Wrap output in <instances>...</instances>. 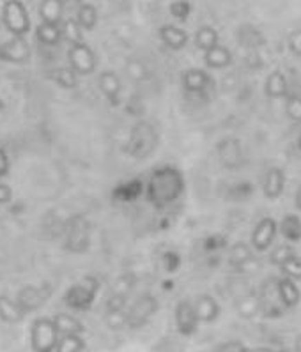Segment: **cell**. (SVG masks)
I'll list each match as a JSON object with an SVG mask.
<instances>
[{"label": "cell", "mask_w": 301, "mask_h": 352, "mask_svg": "<svg viewBox=\"0 0 301 352\" xmlns=\"http://www.w3.org/2000/svg\"><path fill=\"white\" fill-rule=\"evenodd\" d=\"M185 190V181L178 168L161 166L154 170L147 186V199L154 208L163 209L174 200H178Z\"/></svg>", "instance_id": "6da1fadb"}, {"label": "cell", "mask_w": 301, "mask_h": 352, "mask_svg": "<svg viewBox=\"0 0 301 352\" xmlns=\"http://www.w3.org/2000/svg\"><path fill=\"white\" fill-rule=\"evenodd\" d=\"M158 145V133L151 122L141 120L132 129V137L128 142V153L135 160H145L154 153Z\"/></svg>", "instance_id": "7a4b0ae2"}, {"label": "cell", "mask_w": 301, "mask_h": 352, "mask_svg": "<svg viewBox=\"0 0 301 352\" xmlns=\"http://www.w3.org/2000/svg\"><path fill=\"white\" fill-rule=\"evenodd\" d=\"M99 290V280L96 276L82 278L79 283L70 287L64 296V302L73 310H87L94 302L96 294Z\"/></svg>", "instance_id": "3957f363"}, {"label": "cell", "mask_w": 301, "mask_h": 352, "mask_svg": "<svg viewBox=\"0 0 301 352\" xmlns=\"http://www.w3.org/2000/svg\"><path fill=\"white\" fill-rule=\"evenodd\" d=\"M2 21L12 36H27L30 32V18L21 0H6Z\"/></svg>", "instance_id": "277c9868"}, {"label": "cell", "mask_w": 301, "mask_h": 352, "mask_svg": "<svg viewBox=\"0 0 301 352\" xmlns=\"http://www.w3.org/2000/svg\"><path fill=\"white\" fill-rule=\"evenodd\" d=\"M59 331L54 320L41 317L34 320L30 327V347L34 352H55Z\"/></svg>", "instance_id": "5b68a950"}, {"label": "cell", "mask_w": 301, "mask_h": 352, "mask_svg": "<svg viewBox=\"0 0 301 352\" xmlns=\"http://www.w3.org/2000/svg\"><path fill=\"white\" fill-rule=\"evenodd\" d=\"M158 308H160V302H158V299L154 298V296L151 294L141 296V298L133 302L128 314H126L128 327H132V329H138V327H142L144 324H147V320L156 314Z\"/></svg>", "instance_id": "8992f818"}, {"label": "cell", "mask_w": 301, "mask_h": 352, "mask_svg": "<svg viewBox=\"0 0 301 352\" xmlns=\"http://www.w3.org/2000/svg\"><path fill=\"white\" fill-rule=\"evenodd\" d=\"M68 58H70V67L76 75H91V73H94L96 55L91 46L85 45V43L71 45L70 52H68Z\"/></svg>", "instance_id": "52a82bcc"}, {"label": "cell", "mask_w": 301, "mask_h": 352, "mask_svg": "<svg viewBox=\"0 0 301 352\" xmlns=\"http://www.w3.org/2000/svg\"><path fill=\"white\" fill-rule=\"evenodd\" d=\"M66 246L74 253H83L89 248V223L83 216H74L68 225Z\"/></svg>", "instance_id": "ba28073f"}, {"label": "cell", "mask_w": 301, "mask_h": 352, "mask_svg": "<svg viewBox=\"0 0 301 352\" xmlns=\"http://www.w3.org/2000/svg\"><path fill=\"white\" fill-rule=\"evenodd\" d=\"M30 58L29 43L23 36H12L9 41L0 45V60L11 64H23Z\"/></svg>", "instance_id": "9c48e42d"}, {"label": "cell", "mask_w": 301, "mask_h": 352, "mask_svg": "<svg viewBox=\"0 0 301 352\" xmlns=\"http://www.w3.org/2000/svg\"><path fill=\"white\" fill-rule=\"evenodd\" d=\"M278 223L273 218H262L259 223L256 225L252 232V246L259 252H264L273 245V241L277 237Z\"/></svg>", "instance_id": "30bf717a"}, {"label": "cell", "mask_w": 301, "mask_h": 352, "mask_svg": "<svg viewBox=\"0 0 301 352\" xmlns=\"http://www.w3.org/2000/svg\"><path fill=\"white\" fill-rule=\"evenodd\" d=\"M176 326H178V331L185 336H191L195 331H197L198 327V319L197 314H195V308L190 301H183L178 302V307H176Z\"/></svg>", "instance_id": "8fae6325"}, {"label": "cell", "mask_w": 301, "mask_h": 352, "mask_svg": "<svg viewBox=\"0 0 301 352\" xmlns=\"http://www.w3.org/2000/svg\"><path fill=\"white\" fill-rule=\"evenodd\" d=\"M50 298V289L48 287H23V289L18 292L17 302L20 305L21 310L27 314V311H34L37 308H41L46 302V299Z\"/></svg>", "instance_id": "7c38bea8"}, {"label": "cell", "mask_w": 301, "mask_h": 352, "mask_svg": "<svg viewBox=\"0 0 301 352\" xmlns=\"http://www.w3.org/2000/svg\"><path fill=\"white\" fill-rule=\"evenodd\" d=\"M277 292L284 310H293V308H296L298 305H300L301 301L300 287H298L296 282L291 280V278L284 276L280 278V280H277Z\"/></svg>", "instance_id": "4fadbf2b"}, {"label": "cell", "mask_w": 301, "mask_h": 352, "mask_svg": "<svg viewBox=\"0 0 301 352\" xmlns=\"http://www.w3.org/2000/svg\"><path fill=\"white\" fill-rule=\"evenodd\" d=\"M195 314H197L198 322H215L216 319L220 317V305L216 302V299L213 296H200V298L195 301L194 305Z\"/></svg>", "instance_id": "5bb4252c"}, {"label": "cell", "mask_w": 301, "mask_h": 352, "mask_svg": "<svg viewBox=\"0 0 301 352\" xmlns=\"http://www.w3.org/2000/svg\"><path fill=\"white\" fill-rule=\"evenodd\" d=\"M262 190H264L266 199L275 200L284 193L285 190V174L282 168H273L268 170V174L264 177V184H262Z\"/></svg>", "instance_id": "9a60e30c"}, {"label": "cell", "mask_w": 301, "mask_h": 352, "mask_svg": "<svg viewBox=\"0 0 301 352\" xmlns=\"http://www.w3.org/2000/svg\"><path fill=\"white\" fill-rule=\"evenodd\" d=\"M99 89H101L105 98H107L112 104L119 103L123 83H121L119 76H117L114 71H103V73L99 75Z\"/></svg>", "instance_id": "2e32d148"}, {"label": "cell", "mask_w": 301, "mask_h": 352, "mask_svg": "<svg viewBox=\"0 0 301 352\" xmlns=\"http://www.w3.org/2000/svg\"><path fill=\"white\" fill-rule=\"evenodd\" d=\"M160 39L170 50H181L188 45V34L178 25H163L160 29Z\"/></svg>", "instance_id": "e0dca14e"}, {"label": "cell", "mask_w": 301, "mask_h": 352, "mask_svg": "<svg viewBox=\"0 0 301 352\" xmlns=\"http://www.w3.org/2000/svg\"><path fill=\"white\" fill-rule=\"evenodd\" d=\"M209 82V75L203 69H188L185 75H183V85H185L186 91L191 92V94H198V92L206 91Z\"/></svg>", "instance_id": "ac0fdd59"}, {"label": "cell", "mask_w": 301, "mask_h": 352, "mask_svg": "<svg viewBox=\"0 0 301 352\" xmlns=\"http://www.w3.org/2000/svg\"><path fill=\"white\" fill-rule=\"evenodd\" d=\"M204 63L207 67H213V69H222V67H227L232 63V54L227 46L216 45L213 46L211 50L206 52L204 55Z\"/></svg>", "instance_id": "d6986e66"}, {"label": "cell", "mask_w": 301, "mask_h": 352, "mask_svg": "<svg viewBox=\"0 0 301 352\" xmlns=\"http://www.w3.org/2000/svg\"><path fill=\"white\" fill-rule=\"evenodd\" d=\"M39 16H41V20L45 23L61 25L62 16H64L62 0H41V4H39Z\"/></svg>", "instance_id": "ffe728a7"}, {"label": "cell", "mask_w": 301, "mask_h": 352, "mask_svg": "<svg viewBox=\"0 0 301 352\" xmlns=\"http://www.w3.org/2000/svg\"><path fill=\"white\" fill-rule=\"evenodd\" d=\"M52 320L57 327L59 335H82L85 331L83 324L70 314H57Z\"/></svg>", "instance_id": "44dd1931"}, {"label": "cell", "mask_w": 301, "mask_h": 352, "mask_svg": "<svg viewBox=\"0 0 301 352\" xmlns=\"http://www.w3.org/2000/svg\"><path fill=\"white\" fill-rule=\"evenodd\" d=\"M25 311L21 310L14 299L8 298V296H0V319L8 324L21 322Z\"/></svg>", "instance_id": "7402d4cb"}, {"label": "cell", "mask_w": 301, "mask_h": 352, "mask_svg": "<svg viewBox=\"0 0 301 352\" xmlns=\"http://www.w3.org/2000/svg\"><path fill=\"white\" fill-rule=\"evenodd\" d=\"M264 91L268 98L278 100V98H285L287 96V78L282 71H273L268 76L264 85Z\"/></svg>", "instance_id": "603a6c76"}, {"label": "cell", "mask_w": 301, "mask_h": 352, "mask_svg": "<svg viewBox=\"0 0 301 352\" xmlns=\"http://www.w3.org/2000/svg\"><path fill=\"white\" fill-rule=\"evenodd\" d=\"M218 154L222 163L227 166V168L240 165L241 149H240V144H238L236 140H223L222 144L218 145Z\"/></svg>", "instance_id": "cb8c5ba5"}, {"label": "cell", "mask_w": 301, "mask_h": 352, "mask_svg": "<svg viewBox=\"0 0 301 352\" xmlns=\"http://www.w3.org/2000/svg\"><path fill=\"white\" fill-rule=\"evenodd\" d=\"M278 230L285 239L296 243L301 239V220L296 214H287L278 225Z\"/></svg>", "instance_id": "d4e9b609"}, {"label": "cell", "mask_w": 301, "mask_h": 352, "mask_svg": "<svg viewBox=\"0 0 301 352\" xmlns=\"http://www.w3.org/2000/svg\"><path fill=\"white\" fill-rule=\"evenodd\" d=\"M36 38L37 41L43 43L46 46H54L61 41V25H54V23H45L43 21L41 25L36 29Z\"/></svg>", "instance_id": "484cf974"}, {"label": "cell", "mask_w": 301, "mask_h": 352, "mask_svg": "<svg viewBox=\"0 0 301 352\" xmlns=\"http://www.w3.org/2000/svg\"><path fill=\"white\" fill-rule=\"evenodd\" d=\"M74 20L79 21V25L82 27V30H92L98 23V9L92 4H85L83 2L82 6L76 11V18Z\"/></svg>", "instance_id": "4316f807"}, {"label": "cell", "mask_w": 301, "mask_h": 352, "mask_svg": "<svg viewBox=\"0 0 301 352\" xmlns=\"http://www.w3.org/2000/svg\"><path fill=\"white\" fill-rule=\"evenodd\" d=\"M195 45H197V48H200L204 52L211 50L213 46L218 45V32L209 25L200 27L195 32Z\"/></svg>", "instance_id": "83f0119b"}, {"label": "cell", "mask_w": 301, "mask_h": 352, "mask_svg": "<svg viewBox=\"0 0 301 352\" xmlns=\"http://www.w3.org/2000/svg\"><path fill=\"white\" fill-rule=\"evenodd\" d=\"M83 349L85 342L80 335H62L55 345V352H82Z\"/></svg>", "instance_id": "f1b7e54d"}, {"label": "cell", "mask_w": 301, "mask_h": 352, "mask_svg": "<svg viewBox=\"0 0 301 352\" xmlns=\"http://www.w3.org/2000/svg\"><path fill=\"white\" fill-rule=\"evenodd\" d=\"M236 308H238V314H240L241 317H245V319H252V317H256L260 311L259 298L253 294L245 296V298H241L240 301L236 302Z\"/></svg>", "instance_id": "f546056e"}, {"label": "cell", "mask_w": 301, "mask_h": 352, "mask_svg": "<svg viewBox=\"0 0 301 352\" xmlns=\"http://www.w3.org/2000/svg\"><path fill=\"white\" fill-rule=\"evenodd\" d=\"M61 34L62 38H66L71 45H76V43H83L82 36V27L79 25V21L74 18H68V20L61 21Z\"/></svg>", "instance_id": "4dcf8cb0"}, {"label": "cell", "mask_w": 301, "mask_h": 352, "mask_svg": "<svg viewBox=\"0 0 301 352\" xmlns=\"http://www.w3.org/2000/svg\"><path fill=\"white\" fill-rule=\"evenodd\" d=\"M250 258H252V250L245 243H236L231 248V253H229V261L234 267H243Z\"/></svg>", "instance_id": "1f68e13d"}, {"label": "cell", "mask_w": 301, "mask_h": 352, "mask_svg": "<svg viewBox=\"0 0 301 352\" xmlns=\"http://www.w3.org/2000/svg\"><path fill=\"white\" fill-rule=\"evenodd\" d=\"M54 80L57 85H61L62 89H74L76 87V73H74L71 67H59L55 71Z\"/></svg>", "instance_id": "d6a6232c"}, {"label": "cell", "mask_w": 301, "mask_h": 352, "mask_svg": "<svg viewBox=\"0 0 301 352\" xmlns=\"http://www.w3.org/2000/svg\"><path fill=\"white\" fill-rule=\"evenodd\" d=\"M105 324L114 331H119L123 327L128 326V319H126V311L124 310H107L105 314Z\"/></svg>", "instance_id": "836d02e7"}, {"label": "cell", "mask_w": 301, "mask_h": 352, "mask_svg": "<svg viewBox=\"0 0 301 352\" xmlns=\"http://www.w3.org/2000/svg\"><path fill=\"white\" fill-rule=\"evenodd\" d=\"M280 270L284 276L291 278V280H301V258L293 255L289 261L280 265Z\"/></svg>", "instance_id": "e575fe53"}, {"label": "cell", "mask_w": 301, "mask_h": 352, "mask_svg": "<svg viewBox=\"0 0 301 352\" xmlns=\"http://www.w3.org/2000/svg\"><path fill=\"white\" fill-rule=\"evenodd\" d=\"M294 255V250L293 246L289 245H278L277 248L273 250L271 255H269V261H271V264L275 265H282L284 262L289 261L291 257Z\"/></svg>", "instance_id": "d590c367"}, {"label": "cell", "mask_w": 301, "mask_h": 352, "mask_svg": "<svg viewBox=\"0 0 301 352\" xmlns=\"http://www.w3.org/2000/svg\"><path fill=\"white\" fill-rule=\"evenodd\" d=\"M135 285V278L133 274H123L121 278H117V282L114 283V290L112 294H121V296H128L129 290Z\"/></svg>", "instance_id": "8d00e7d4"}, {"label": "cell", "mask_w": 301, "mask_h": 352, "mask_svg": "<svg viewBox=\"0 0 301 352\" xmlns=\"http://www.w3.org/2000/svg\"><path fill=\"white\" fill-rule=\"evenodd\" d=\"M170 13H172L174 18H178L179 21H185L191 13L190 2L188 0H176V2L170 4Z\"/></svg>", "instance_id": "74e56055"}, {"label": "cell", "mask_w": 301, "mask_h": 352, "mask_svg": "<svg viewBox=\"0 0 301 352\" xmlns=\"http://www.w3.org/2000/svg\"><path fill=\"white\" fill-rule=\"evenodd\" d=\"M285 110L287 116L296 122H301V98L300 96H285Z\"/></svg>", "instance_id": "f35d334b"}, {"label": "cell", "mask_w": 301, "mask_h": 352, "mask_svg": "<svg viewBox=\"0 0 301 352\" xmlns=\"http://www.w3.org/2000/svg\"><path fill=\"white\" fill-rule=\"evenodd\" d=\"M126 71H128V75L132 76L133 80H136V82H141V80L145 78V67L144 64L138 63V60H129Z\"/></svg>", "instance_id": "ab89813d"}, {"label": "cell", "mask_w": 301, "mask_h": 352, "mask_svg": "<svg viewBox=\"0 0 301 352\" xmlns=\"http://www.w3.org/2000/svg\"><path fill=\"white\" fill-rule=\"evenodd\" d=\"M126 299H128V296L112 294L107 301V310H124V307H126Z\"/></svg>", "instance_id": "60d3db41"}, {"label": "cell", "mask_w": 301, "mask_h": 352, "mask_svg": "<svg viewBox=\"0 0 301 352\" xmlns=\"http://www.w3.org/2000/svg\"><path fill=\"white\" fill-rule=\"evenodd\" d=\"M289 50L298 57H301V30H294L289 36Z\"/></svg>", "instance_id": "b9f144b4"}, {"label": "cell", "mask_w": 301, "mask_h": 352, "mask_svg": "<svg viewBox=\"0 0 301 352\" xmlns=\"http://www.w3.org/2000/svg\"><path fill=\"white\" fill-rule=\"evenodd\" d=\"M245 347L247 345H243L241 342H225V344L218 345V349H216V352H243Z\"/></svg>", "instance_id": "7bdbcfd3"}, {"label": "cell", "mask_w": 301, "mask_h": 352, "mask_svg": "<svg viewBox=\"0 0 301 352\" xmlns=\"http://www.w3.org/2000/svg\"><path fill=\"white\" fill-rule=\"evenodd\" d=\"M8 172H9V157L4 149H0V177L8 175Z\"/></svg>", "instance_id": "ee69618b"}, {"label": "cell", "mask_w": 301, "mask_h": 352, "mask_svg": "<svg viewBox=\"0 0 301 352\" xmlns=\"http://www.w3.org/2000/svg\"><path fill=\"white\" fill-rule=\"evenodd\" d=\"M12 199V191L8 184L0 183V204H8Z\"/></svg>", "instance_id": "f6af8a7d"}, {"label": "cell", "mask_w": 301, "mask_h": 352, "mask_svg": "<svg viewBox=\"0 0 301 352\" xmlns=\"http://www.w3.org/2000/svg\"><path fill=\"white\" fill-rule=\"evenodd\" d=\"M83 4V0H62V6H64V13L66 11H79L80 6Z\"/></svg>", "instance_id": "bcb514c9"}, {"label": "cell", "mask_w": 301, "mask_h": 352, "mask_svg": "<svg viewBox=\"0 0 301 352\" xmlns=\"http://www.w3.org/2000/svg\"><path fill=\"white\" fill-rule=\"evenodd\" d=\"M243 352H277L269 347H245Z\"/></svg>", "instance_id": "7dc6e473"}, {"label": "cell", "mask_w": 301, "mask_h": 352, "mask_svg": "<svg viewBox=\"0 0 301 352\" xmlns=\"http://www.w3.org/2000/svg\"><path fill=\"white\" fill-rule=\"evenodd\" d=\"M294 351L301 352V335H298L296 342H294Z\"/></svg>", "instance_id": "c3c4849f"}, {"label": "cell", "mask_w": 301, "mask_h": 352, "mask_svg": "<svg viewBox=\"0 0 301 352\" xmlns=\"http://www.w3.org/2000/svg\"><path fill=\"white\" fill-rule=\"evenodd\" d=\"M296 208L301 209V188L298 190V193H296Z\"/></svg>", "instance_id": "681fc988"}, {"label": "cell", "mask_w": 301, "mask_h": 352, "mask_svg": "<svg viewBox=\"0 0 301 352\" xmlns=\"http://www.w3.org/2000/svg\"><path fill=\"white\" fill-rule=\"evenodd\" d=\"M298 145H300V149H301V135H300V140H298Z\"/></svg>", "instance_id": "f907efd6"}]
</instances>
